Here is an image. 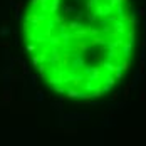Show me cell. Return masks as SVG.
I'll use <instances>...</instances> for the list:
<instances>
[{
    "label": "cell",
    "instance_id": "cell-1",
    "mask_svg": "<svg viewBox=\"0 0 146 146\" xmlns=\"http://www.w3.org/2000/svg\"><path fill=\"white\" fill-rule=\"evenodd\" d=\"M113 34H114V37H123L124 39V34H126V30H128V24L126 22H123V20H116L113 25Z\"/></svg>",
    "mask_w": 146,
    "mask_h": 146
},
{
    "label": "cell",
    "instance_id": "cell-2",
    "mask_svg": "<svg viewBox=\"0 0 146 146\" xmlns=\"http://www.w3.org/2000/svg\"><path fill=\"white\" fill-rule=\"evenodd\" d=\"M92 47L88 44V40H76V45H74V50L77 54H82L84 50H91Z\"/></svg>",
    "mask_w": 146,
    "mask_h": 146
},
{
    "label": "cell",
    "instance_id": "cell-3",
    "mask_svg": "<svg viewBox=\"0 0 146 146\" xmlns=\"http://www.w3.org/2000/svg\"><path fill=\"white\" fill-rule=\"evenodd\" d=\"M60 7V0H49V10H47V15H56Z\"/></svg>",
    "mask_w": 146,
    "mask_h": 146
},
{
    "label": "cell",
    "instance_id": "cell-4",
    "mask_svg": "<svg viewBox=\"0 0 146 146\" xmlns=\"http://www.w3.org/2000/svg\"><path fill=\"white\" fill-rule=\"evenodd\" d=\"M133 45H134V42H129V40H124V44H123V47H121V54H123V56H124L126 59H128L129 56H131Z\"/></svg>",
    "mask_w": 146,
    "mask_h": 146
},
{
    "label": "cell",
    "instance_id": "cell-5",
    "mask_svg": "<svg viewBox=\"0 0 146 146\" xmlns=\"http://www.w3.org/2000/svg\"><path fill=\"white\" fill-rule=\"evenodd\" d=\"M101 67L104 69V71L111 72V74H113V72H114V71L117 69V66L114 64V62H113V60H104V62H101Z\"/></svg>",
    "mask_w": 146,
    "mask_h": 146
},
{
    "label": "cell",
    "instance_id": "cell-6",
    "mask_svg": "<svg viewBox=\"0 0 146 146\" xmlns=\"http://www.w3.org/2000/svg\"><path fill=\"white\" fill-rule=\"evenodd\" d=\"M81 96V92L77 91L76 88H69V89H66V99H76V98H79Z\"/></svg>",
    "mask_w": 146,
    "mask_h": 146
},
{
    "label": "cell",
    "instance_id": "cell-7",
    "mask_svg": "<svg viewBox=\"0 0 146 146\" xmlns=\"http://www.w3.org/2000/svg\"><path fill=\"white\" fill-rule=\"evenodd\" d=\"M119 56H121V49H109V47H108V54H106L108 60H114V59H117Z\"/></svg>",
    "mask_w": 146,
    "mask_h": 146
},
{
    "label": "cell",
    "instance_id": "cell-8",
    "mask_svg": "<svg viewBox=\"0 0 146 146\" xmlns=\"http://www.w3.org/2000/svg\"><path fill=\"white\" fill-rule=\"evenodd\" d=\"M47 44L50 45V47H60L62 44V40H60V37H59V34H56V35H52L49 40H47Z\"/></svg>",
    "mask_w": 146,
    "mask_h": 146
},
{
    "label": "cell",
    "instance_id": "cell-9",
    "mask_svg": "<svg viewBox=\"0 0 146 146\" xmlns=\"http://www.w3.org/2000/svg\"><path fill=\"white\" fill-rule=\"evenodd\" d=\"M91 12H92V14L96 15L98 19H104V12H102V2L96 3V5H94V9H92Z\"/></svg>",
    "mask_w": 146,
    "mask_h": 146
},
{
    "label": "cell",
    "instance_id": "cell-10",
    "mask_svg": "<svg viewBox=\"0 0 146 146\" xmlns=\"http://www.w3.org/2000/svg\"><path fill=\"white\" fill-rule=\"evenodd\" d=\"M124 40H129V42H134V27H128L126 34H124Z\"/></svg>",
    "mask_w": 146,
    "mask_h": 146
},
{
    "label": "cell",
    "instance_id": "cell-11",
    "mask_svg": "<svg viewBox=\"0 0 146 146\" xmlns=\"http://www.w3.org/2000/svg\"><path fill=\"white\" fill-rule=\"evenodd\" d=\"M129 67H131V62H129V59H126V60L123 59V62H121V64L117 66L116 71H121V72H123V71H128Z\"/></svg>",
    "mask_w": 146,
    "mask_h": 146
},
{
    "label": "cell",
    "instance_id": "cell-12",
    "mask_svg": "<svg viewBox=\"0 0 146 146\" xmlns=\"http://www.w3.org/2000/svg\"><path fill=\"white\" fill-rule=\"evenodd\" d=\"M101 0H86V9H88V12H91L92 9H94V5L96 3H99Z\"/></svg>",
    "mask_w": 146,
    "mask_h": 146
},
{
    "label": "cell",
    "instance_id": "cell-13",
    "mask_svg": "<svg viewBox=\"0 0 146 146\" xmlns=\"http://www.w3.org/2000/svg\"><path fill=\"white\" fill-rule=\"evenodd\" d=\"M77 10L74 9V7H71V5H64V15H71V14H76Z\"/></svg>",
    "mask_w": 146,
    "mask_h": 146
},
{
    "label": "cell",
    "instance_id": "cell-14",
    "mask_svg": "<svg viewBox=\"0 0 146 146\" xmlns=\"http://www.w3.org/2000/svg\"><path fill=\"white\" fill-rule=\"evenodd\" d=\"M96 20H98V17L92 14V12H88V22H89V25H92Z\"/></svg>",
    "mask_w": 146,
    "mask_h": 146
},
{
    "label": "cell",
    "instance_id": "cell-15",
    "mask_svg": "<svg viewBox=\"0 0 146 146\" xmlns=\"http://www.w3.org/2000/svg\"><path fill=\"white\" fill-rule=\"evenodd\" d=\"M25 49H27V52H35V49H37V44H35V42H29Z\"/></svg>",
    "mask_w": 146,
    "mask_h": 146
},
{
    "label": "cell",
    "instance_id": "cell-16",
    "mask_svg": "<svg viewBox=\"0 0 146 146\" xmlns=\"http://www.w3.org/2000/svg\"><path fill=\"white\" fill-rule=\"evenodd\" d=\"M37 7H39V0H30V3H29V9H34V10H35Z\"/></svg>",
    "mask_w": 146,
    "mask_h": 146
},
{
    "label": "cell",
    "instance_id": "cell-17",
    "mask_svg": "<svg viewBox=\"0 0 146 146\" xmlns=\"http://www.w3.org/2000/svg\"><path fill=\"white\" fill-rule=\"evenodd\" d=\"M54 91L59 92V94H64V92H66V89L62 88V86H54Z\"/></svg>",
    "mask_w": 146,
    "mask_h": 146
},
{
    "label": "cell",
    "instance_id": "cell-18",
    "mask_svg": "<svg viewBox=\"0 0 146 146\" xmlns=\"http://www.w3.org/2000/svg\"><path fill=\"white\" fill-rule=\"evenodd\" d=\"M129 86H126V88H124V92H123V96H124V101H126V99H128V96H129Z\"/></svg>",
    "mask_w": 146,
    "mask_h": 146
},
{
    "label": "cell",
    "instance_id": "cell-19",
    "mask_svg": "<svg viewBox=\"0 0 146 146\" xmlns=\"http://www.w3.org/2000/svg\"><path fill=\"white\" fill-rule=\"evenodd\" d=\"M114 79H123V72H121V71H114Z\"/></svg>",
    "mask_w": 146,
    "mask_h": 146
},
{
    "label": "cell",
    "instance_id": "cell-20",
    "mask_svg": "<svg viewBox=\"0 0 146 146\" xmlns=\"http://www.w3.org/2000/svg\"><path fill=\"white\" fill-rule=\"evenodd\" d=\"M32 64H34V67H37V66H39V57H37V56H34V57H32Z\"/></svg>",
    "mask_w": 146,
    "mask_h": 146
},
{
    "label": "cell",
    "instance_id": "cell-21",
    "mask_svg": "<svg viewBox=\"0 0 146 146\" xmlns=\"http://www.w3.org/2000/svg\"><path fill=\"white\" fill-rule=\"evenodd\" d=\"M42 99H44V94L39 91V92H37V101H42Z\"/></svg>",
    "mask_w": 146,
    "mask_h": 146
},
{
    "label": "cell",
    "instance_id": "cell-22",
    "mask_svg": "<svg viewBox=\"0 0 146 146\" xmlns=\"http://www.w3.org/2000/svg\"><path fill=\"white\" fill-rule=\"evenodd\" d=\"M136 14H138V15H145L146 10H145V9H139V10H136Z\"/></svg>",
    "mask_w": 146,
    "mask_h": 146
},
{
    "label": "cell",
    "instance_id": "cell-23",
    "mask_svg": "<svg viewBox=\"0 0 146 146\" xmlns=\"http://www.w3.org/2000/svg\"><path fill=\"white\" fill-rule=\"evenodd\" d=\"M74 2H76V3H81V2H82V0H74Z\"/></svg>",
    "mask_w": 146,
    "mask_h": 146
}]
</instances>
